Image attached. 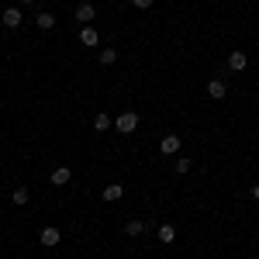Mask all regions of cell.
Segmentation results:
<instances>
[{"label":"cell","instance_id":"6da1fadb","mask_svg":"<svg viewBox=\"0 0 259 259\" xmlns=\"http://www.w3.org/2000/svg\"><path fill=\"white\" fill-rule=\"evenodd\" d=\"M114 128H118L121 135H132V132L139 128V114H135V111H124V114H118V121H114Z\"/></svg>","mask_w":259,"mask_h":259},{"label":"cell","instance_id":"7a4b0ae2","mask_svg":"<svg viewBox=\"0 0 259 259\" xmlns=\"http://www.w3.org/2000/svg\"><path fill=\"white\" fill-rule=\"evenodd\" d=\"M80 41L87 45V49H97V45H100L97 28H94V24H83V28H80Z\"/></svg>","mask_w":259,"mask_h":259},{"label":"cell","instance_id":"3957f363","mask_svg":"<svg viewBox=\"0 0 259 259\" xmlns=\"http://www.w3.org/2000/svg\"><path fill=\"white\" fill-rule=\"evenodd\" d=\"M0 21H4V28H11V31H14V28H21V7H7V11H4V14H0Z\"/></svg>","mask_w":259,"mask_h":259},{"label":"cell","instance_id":"277c9868","mask_svg":"<svg viewBox=\"0 0 259 259\" xmlns=\"http://www.w3.org/2000/svg\"><path fill=\"white\" fill-rule=\"evenodd\" d=\"M225 94H228V83L221 80V76H214V80L207 83V97L211 100H225Z\"/></svg>","mask_w":259,"mask_h":259},{"label":"cell","instance_id":"5b68a950","mask_svg":"<svg viewBox=\"0 0 259 259\" xmlns=\"http://www.w3.org/2000/svg\"><path fill=\"white\" fill-rule=\"evenodd\" d=\"M59 228H52V225H49V228H41V235H38V242L41 245H45V249H56V245H59Z\"/></svg>","mask_w":259,"mask_h":259},{"label":"cell","instance_id":"8992f818","mask_svg":"<svg viewBox=\"0 0 259 259\" xmlns=\"http://www.w3.org/2000/svg\"><path fill=\"white\" fill-rule=\"evenodd\" d=\"M245 66H249V56H245V52H239V49H235V52H232V56H228V69H232V73H242V69H245Z\"/></svg>","mask_w":259,"mask_h":259},{"label":"cell","instance_id":"52a82bcc","mask_svg":"<svg viewBox=\"0 0 259 259\" xmlns=\"http://www.w3.org/2000/svg\"><path fill=\"white\" fill-rule=\"evenodd\" d=\"M73 180V169L69 166H59V169H52V187H66Z\"/></svg>","mask_w":259,"mask_h":259},{"label":"cell","instance_id":"ba28073f","mask_svg":"<svg viewBox=\"0 0 259 259\" xmlns=\"http://www.w3.org/2000/svg\"><path fill=\"white\" fill-rule=\"evenodd\" d=\"M94 18H97V7H94V4H80V7H76V21L90 24Z\"/></svg>","mask_w":259,"mask_h":259},{"label":"cell","instance_id":"9c48e42d","mask_svg":"<svg viewBox=\"0 0 259 259\" xmlns=\"http://www.w3.org/2000/svg\"><path fill=\"white\" fill-rule=\"evenodd\" d=\"M159 149L166 152V156H177L180 152V135H166V139L159 142Z\"/></svg>","mask_w":259,"mask_h":259},{"label":"cell","instance_id":"30bf717a","mask_svg":"<svg viewBox=\"0 0 259 259\" xmlns=\"http://www.w3.org/2000/svg\"><path fill=\"white\" fill-rule=\"evenodd\" d=\"M142 232H145V221H139V218H132L128 225H124V235H128V239H135V235H142Z\"/></svg>","mask_w":259,"mask_h":259},{"label":"cell","instance_id":"8fae6325","mask_svg":"<svg viewBox=\"0 0 259 259\" xmlns=\"http://www.w3.org/2000/svg\"><path fill=\"white\" fill-rule=\"evenodd\" d=\"M35 21H38V28H41V31H49V28H56V14H52V11H41V14H38Z\"/></svg>","mask_w":259,"mask_h":259},{"label":"cell","instance_id":"7c38bea8","mask_svg":"<svg viewBox=\"0 0 259 259\" xmlns=\"http://www.w3.org/2000/svg\"><path fill=\"white\" fill-rule=\"evenodd\" d=\"M121 194H124L121 183H107V187H104V200H121Z\"/></svg>","mask_w":259,"mask_h":259},{"label":"cell","instance_id":"4fadbf2b","mask_svg":"<svg viewBox=\"0 0 259 259\" xmlns=\"http://www.w3.org/2000/svg\"><path fill=\"white\" fill-rule=\"evenodd\" d=\"M118 62V49H100V66H114Z\"/></svg>","mask_w":259,"mask_h":259},{"label":"cell","instance_id":"5bb4252c","mask_svg":"<svg viewBox=\"0 0 259 259\" xmlns=\"http://www.w3.org/2000/svg\"><path fill=\"white\" fill-rule=\"evenodd\" d=\"M173 239H177V228H173V225H159V242H166V245H169Z\"/></svg>","mask_w":259,"mask_h":259},{"label":"cell","instance_id":"9a60e30c","mask_svg":"<svg viewBox=\"0 0 259 259\" xmlns=\"http://www.w3.org/2000/svg\"><path fill=\"white\" fill-rule=\"evenodd\" d=\"M111 128V118L107 114H94V132H107Z\"/></svg>","mask_w":259,"mask_h":259},{"label":"cell","instance_id":"2e32d148","mask_svg":"<svg viewBox=\"0 0 259 259\" xmlns=\"http://www.w3.org/2000/svg\"><path fill=\"white\" fill-rule=\"evenodd\" d=\"M11 200H14V204H28V187H14V194H11Z\"/></svg>","mask_w":259,"mask_h":259},{"label":"cell","instance_id":"e0dca14e","mask_svg":"<svg viewBox=\"0 0 259 259\" xmlns=\"http://www.w3.org/2000/svg\"><path fill=\"white\" fill-rule=\"evenodd\" d=\"M173 169H177V177H183V173H190V159H177V166H173Z\"/></svg>","mask_w":259,"mask_h":259},{"label":"cell","instance_id":"ac0fdd59","mask_svg":"<svg viewBox=\"0 0 259 259\" xmlns=\"http://www.w3.org/2000/svg\"><path fill=\"white\" fill-rule=\"evenodd\" d=\"M132 4H135L139 11H149V7H152V0H132Z\"/></svg>","mask_w":259,"mask_h":259},{"label":"cell","instance_id":"d6986e66","mask_svg":"<svg viewBox=\"0 0 259 259\" xmlns=\"http://www.w3.org/2000/svg\"><path fill=\"white\" fill-rule=\"evenodd\" d=\"M249 194H252V197L259 200V183H256V187H249Z\"/></svg>","mask_w":259,"mask_h":259},{"label":"cell","instance_id":"ffe728a7","mask_svg":"<svg viewBox=\"0 0 259 259\" xmlns=\"http://www.w3.org/2000/svg\"><path fill=\"white\" fill-rule=\"evenodd\" d=\"M18 4H31V0H18Z\"/></svg>","mask_w":259,"mask_h":259}]
</instances>
